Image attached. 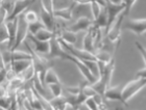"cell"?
<instances>
[{
	"label": "cell",
	"mask_w": 146,
	"mask_h": 110,
	"mask_svg": "<svg viewBox=\"0 0 146 110\" xmlns=\"http://www.w3.org/2000/svg\"><path fill=\"white\" fill-rule=\"evenodd\" d=\"M121 90H122V87L120 85L112 86V87L109 86L107 88V90L104 92V98L106 99V100H111V101H119L123 104Z\"/></svg>",
	"instance_id": "12"
},
{
	"label": "cell",
	"mask_w": 146,
	"mask_h": 110,
	"mask_svg": "<svg viewBox=\"0 0 146 110\" xmlns=\"http://www.w3.org/2000/svg\"><path fill=\"white\" fill-rule=\"evenodd\" d=\"M90 10H91V14H92V20H95V19L97 18L98 16H99V14L101 12V9H102V7H101L99 4H97V3L95 2H91L90 4Z\"/></svg>",
	"instance_id": "30"
},
{
	"label": "cell",
	"mask_w": 146,
	"mask_h": 110,
	"mask_svg": "<svg viewBox=\"0 0 146 110\" xmlns=\"http://www.w3.org/2000/svg\"><path fill=\"white\" fill-rule=\"evenodd\" d=\"M66 60H70L71 62H73V64H75L76 67H77V69L79 70V72L82 73V75L85 77V79L87 80V82H88L89 84H93V83H95L96 81H97V78L93 76V74L90 72V70L86 67L85 64H84L80 59L74 57V56H72V55L69 54V53L67 52V55H66Z\"/></svg>",
	"instance_id": "5"
},
{
	"label": "cell",
	"mask_w": 146,
	"mask_h": 110,
	"mask_svg": "<svg viewBox=\"0 0 146 110\" xmlns=\"http://www.w3.org/2000/svg\"><path fill=\"white\" fill-rule=\"evenodd\" d=\"M23 59H33L31 53H26L24 51H20L18 49L12 51V61L23 60Z\"/></svg>",
	"instance_id": "23"
},
{
	"label": "cell",
	"mask_w": 146,
	"mask_h": 110,
	"mask_svg": "<svg viewBox=\"0 0 146 110\" xmlns=\"http://www.w3.org/2000/svg\"><path fill=\"white\" fill-rule=\"evenodd\" d=\"M50 92L53 98L56 97H61L63 95V84L62 83H53V84H49L48 85Z\"/></svg>",
	"instance_id": "27"
},
{
	"label": "cell",
	"mask_w": 146,
	"mask_h": 110,
	"mask_svg": "<svg viewBox=\"0 0 146 110\" xmlns=\"http://www.w3.org/2000/svg\"><path fill=\"white\" fill-rule=\"evenodd\" d=\"M7 96V92H6V86L3 84L0 85V97H6Z\"/></svg>",
	"instance_id": "38"
},
{
	"label": "cell",
	"mask_w": 146,
	"mask_h": 110,
	"mask_svg": "<svg viewBox=\"0 0 146 110\" xmlns=\"http://www.w3.org/2000/svg\"><path fill=\"white\" fill-rule=\"evenodd\" d=\"M19 76L21 77L22 79L24 80V81H31V80L34 79L35 77V67H34V64L31 62V64L29 67L24 71V72H22Z\"/></svg>",
	"instance_id": "26"
},
{
	"label": "cell",
	"mask_w": 146,
	"mask_h": 110,
	"mask_svg": "<svg viewBox=\"0 0 146 110\" xmlns=\"http://www.w3.org/2000/svg\"><path fill=\"white\" fill-rule=\"evenodd\" d=\"M51 107L53 110H66L68 106L67 100L64 96L62 95L61 97H56V98H52L48 100Z\"/></svg>",
	"instance_id": "17"
},
{
	"label": "cell",
	"mask_w": 146,
	"mask_h": 110,
	"mask_svg": "<svg viewBox=\"0 0 146 110\" xmlns=\"http://www.w3.org/2000/svg\"><path fill=\"white\" fill-rule=\"evenodd\" d=\"M26 39H28L31 43L34 44V48H31V49L34 50L35 52L39 53V54H43V55L48 54V52H49V42L39 41L38 39H36L34 35H31V34H29V33L27 34V37H26Z\"/></svg>",
	"instance_id": "11"
},
{
	"label": "cell",
	"mask_w": 146,
	"mask_h": 110,
	"mask_svg": "<svg viewBox=\"0 0 146 110\" xmlns=\"http://www.w3.org/2000/svg\"><path fill=\"white\" fill-rule=\"evenodd\" d=\"M136 78H146V67H143L142 70L138 71Z\"/></svg>",
	"instance_id": "37"
},
{
	"label": "cell",
	"mask_w": 146,
	"mask_h": 110,
	"mask_svg": "<svg viewBox=\"0 0 146 110\" xmlns=\"http://www.w3.org/2000/svg\"><path fill=\"white\" fill-rule=\"evenodd\" d=\"M5 73L6 69H0V85L3 84V82H5Z\"/></svg>",
	"instance_id": "36"
},
{
	"label": "cell",
	"mask_w": 146,
	"mask_h": 110,
	"mask_svg": "<svg viewBox=\"0 0 146 110\" xmlns=\"http://www.w3.org/2000/svg\"><path fill=\"white\" fill-rule=\"evenodd\" d=\"M28 34V24L23 18V14L18 16V24H17V33H16L15 43L12 47V51L18 49L22 43H24Z\"/></svg>",
	"instance_id": "3"
},
{
	"label": "cell",
	"mask_w": 146,
	"mask_h": 110,
	"mask_svg": "<svg viewBox=\"0 0 146 110\" xmlns=\"http://www.w3.org/2000/svg\"><path fill=\"white\" fill-rule=\"evenodd\" d=\"M75 2H73L72 5L67 7H61V9H54L53 10V18H58L64 21H70L72 19V10Z\"/></svg>",
	"instance_id": "14"
},
{
	"label": "cell",
	"mask_w": 146,
	"mask_h": 110,
	"mask_svg": "<svg viewBox=\"0 0 146 110\" xmlns=\"http://www.w3.org/2000/svg\"><path fill=\"white\" fill-rule=\"evenodd\" d=\"M33 4L31 0H15L14 2V6H13V10L7 17L6 21L13 20V19L17 18L18 16L22 15L25 10H27V9Z\"/></svg>",
	"instance_id": "9"
},
{
	"label": "cell",
	"mask_w": 146,
	"mask_h": 110,
	"mask_svg": "<svg viewBox=\"0 0 146 110\" xmlns=\"http://www.w3.org/2000/svg\"><path fill=\"white\" fill-rule=\"evenodd\" d=\"M67 52L62 48L61 44L58 43V35L55 34L51 40L49 41V52L47 54L48 58H62L66 59Z\"/></svg>",
	"instance_id": "7"
},
{
	"label": "cell",
	"mask_w": 146,
	"mask_h": 110,
	"mask_svg": "<svg viewBox=\"0 0 146 110\" xmlns=\"http://www.w3.org/2000/svg\"><path fill=\"white\" fill-rule=\"evenodd\" d=\"M94 56L96 61H100V62H104L106 64H108L109 62H111L114 59L111 52H109L108 50H104V49L96 50L94 53Z\"/></svg>",
	"instance_id": "18"
},
{
	"label": "cell",
	"mask_w": 146,
	"mask_h": 110,
	"mask_svg": "<svg viewBox=\"0 0 146 110\" xmlns=\"http://www.w3.org/2000/svg\"><path fill=\"white\" fill-rule=\"evenodd\" d=\"M17 24H18V17L13 19V20H9V21H5L6 29H7V32H9V41H7V44H9V47L11 50H12V47L16 40Z\"/></svg>",
	"instance_id": "13"
},
{
	"label": "cell",
	"mask_w": 146,
	"mask_h": 110,
	"mask_svg": "<svg viewBox=\"0 0 146 110\" xmlns=\"http://www.w3.org/2000/svg\"><path fill=\"white\" fill-rule=\"evenodd\" d=\"M9 41V32L6 29L5 22L0 24V44Z\"/></svg>",
	"instance_id": "31"
},
{
	"label": "cell",
	"mask_w": 146,
	"mask_h": 110,
	"mask_svg": "<svg viewBox=\"0 0 146 110\" xmlns=\"http://www.w3.org/2000/svg\"><path fill=\"white\" fill-rule=\"evenodd\" d=\"M33 62V59H23V60H16L12 61L11 69L15 72L17 75H20L22 72H24Z\"/></svg>",
	"instance_id": "15"
},
{
	"label": "cell",
	"mask_w": 146,
	"mask_h": 110,
	"mask_svg": "<svg viewBox=\"0 0 146 110\" xmlns=\"http://www.w3.org/2000/svg\"><path fill=\"white\" fill-rule=\"evenodd\" d=\"M84 104H85L86 106L88 107L89 110H98L97 105H96L95 101L93 100V98H88L85 101V103H84Z\"/></svg>",
	"instance_id": "33"
},
{
	"label": "cell",
	"mask_w": 146,
	"mask_h": 110,
	"mask_svg": "<svg viewBox=\"0 0 146 110\" xmlns=\"http://www.w3.org/2000/svg\"><path fill=\"white\" fill-rule=\"evenodd\" d=\"M107 23H108V16H107L106 7H104V9H101V12L99 14V16H98L97 18L95 19V20H93V24L92 25L97 28H100V29H102V28L106 29Z\"/></svg>",
	"instance_id": "19"
},
{
	"label": "cell",
	"mask_w": 146,
	"mask_h": 110,
	"mask_svg": "<svg viewBox=\"0 0 146 110\" xmlns=\"http://www.w3.org/2000/svg\"><path fill=\"white\" fill-rule=\"evenodd\" d=\"M75 110H78V109H75Z\"/></svg>",
	"instance_id": "40"
},
{
	"label": "cell",
	"mask_w": 146,
	"mask_h": 110,
	"mask_svg": "<svg viewBox=\"0 0 146 110\" xmlns=\"http://www.w3.org/2000/svg\"><path fill=\"white\" fill-rule=\"evenodd\" d=\"M135 45H136V47H137V49L141 52L142 58H143V62H144V64H146V56H145L146 52H145V48H144V47L142 46V45H141V44L139 43V42H136V43H135Z\"/></svg>",
	"instance_id": "35"
},
{
	"label": "cell",
	"mask_w": 146,
	"mask_h": 110,
	"mask_svg": "<svg viewBox=\"0 0 146 110\" xmlns=\"http://www.w3.org/2000/svg\"><path fill=\"white\" fill-rule=\"evenodd\" d=\"M146 85V78H135L131 82L126 83L121 90L122 100H123V105L127 106V103L129 100L133 99V97L137 95L141 89L144 88Z\"/></svg>",
	"instance_id": "1"
},
{
	"label": "cell",
	"mask_w": 146,
	"mask_h": 110,
	"mask_svg": "<svg viewBox=\"0 0 146 110\" xmlns=\"http://www.w3.org/2000/svg\"><path fill=\"white\" fill-rule=\"evenodd\" d=\"M55 34L63 42L70 44V45H74L76 43V41H77V35H76L75 32H72V31L68 30V29H63L60 32H55Z\"/></svg>",
	"instance_id": "16"
},
{
	"label": "cell",
	"mask_w": 146,
	"mask_h": 110,
	"mask_svg": "<svg viewBox=\"0 0 146 110\" xmlns=\"http://www.w3.org/2000/svg\"><path fill=\"white\" fill-rule=\"evenodd\" d=\"M40 21L42 22V24L44 25V27L49 31H52V32H54L56 31V25H55V22H54V18H53V16L50 15L49 12H47L44 9L41 7V12H40Z\"/></svg>",
	"instance_id": "10"
},
{
	"label": "cell",
	"mask_w": 146,
	"mask_h": 110,
	"mask_svg": "<svg viewBox=\"0 0 146 110\" xmlns=\"http://www.w3.org/2000/svg\"><path fill=\"white\" fill-rule=\"evenodd\" d=\"M92 24H93V20L92 19L88 18L87 16H80L76 20V22H74L72 25H70L66 29L77 33L79 31H88L89 28L92 26Z\"/></svg>",
	"instance_id": "8"
},
{
	"label": "cell",
	"mask_w": 146,
	"mask_h": 110,
	"mask_svg": "<svg viewBox=\"0 0 146 110\" xmlns=\"http://www.w3.org/2000/svg\"><path fill=\"white\" fill-rule=\"evenodd\" d=\"M18 75L14 72V71L9 67V69H7L6 70V73H5V82H9V81H11V80H13L15 77H17Z\"/></svg>",
	"instance_id": "34"
},
{
	"label": "cell",
	"mask_w": 146,
	"mask_h": 110,
	"mask_svg": "<svg viewBox=\"0 0 146 110\" xmlns=\"http://www.w3.org/2000/svg\"><path fill=\"white\" fill-rule=\"evenodd\" d=\"M54 35H55L54 32L47 30L46 28H43V29H41V30L38 31L34 37H36V39H38L39 41H43V42H49V41L51 40Z\"/></svg>",
	"instance_id": "22"
},
{
	"label": "cell",
	"mask_w": 146,
	"mask_h": 110,
	"mask_svg": "<svg viewBox=\"0 0 146 110\" xmlns=\"http://www.w3.org/2000/svg\"><path fill=\"white\" fill-rule=\"evenodd\" d=\"M82 49L85 51H88V52L94 54L95 53V46H94V42H93V39H92V35L90 32H87V34L84 37V42H82Z\"/></svg>",
	"instance_id": "21"
},
{
	"label": "cell",
	"mask_w": 146,
	"mask_h": 110,
	"mask_svg": "<svg viewBox=\"0 0 146 110\" xmlns=\"http://www.w3.org/2000/svg\"><path fill=\"white\" fill-rule=\"evenodd\" d=\"M41 7L44 9L47 12L53 16L54 10V0H41Z\"/></svg>",
	"instance_id": "28"
},
{
	"label": "cell",
	"mask_w": 146,
	"mask_h": 110,
	"mask_svg": "<svg viewBox=\"0 0 146 110\" xmlns=\"http://www.w3.org/2000/svg\"><path fill=\"white\" fill-rule=\"evenodd\" d=\"M53 83H62L60 78H58V74L55 73V71L50 67L47 70L44 77V84L45 85H49V84H53Z\"/></svg>",
	"instance_id": "20"
},
{
	"label": "cell",
	"mask_w": 146,
	"mask_h": 110,
	"mask_svg": "<svg viewBox=\"0 0 146 110\" xmlns=\"http://www.w3.org/2000/svg\"><path fill=\"white\" fill-rule=\"evenodd\" d=\"M125 18L124 12H122L118 16V18L116 19V21L113 23V25L110 27L109 31L106 34V37L108 39L110 43L117 44V46L120 43V39H121V31H122V23Z\"/></svg>",
	"instance_id": "2"
},
{
	"label": "cell",
	"mask_w": 146,
	"mask_h": 110,
	"mask_svg": "<svg viewBox=\"0 0 146 110\" xmlns=\"http://www.w3.org/2000/svg\"><path fill=\"white\" fill-rule=\"evenodd\" d=\"M79 87H80V92L85 96L86 98H92V97H94V96L97 94V92L94 90V88L92 87L91 84H89L88 82L82 84Z\"/></svg>",
	"instance_id": "24"
},
{
	"label": "cell",
	"mask_w": 146,
	"mask_h": 110,
	"mask_svg": "<svg viewBox=\"0 0 146 110\" xmlns=\"http://www.w3.org/2000/svg\"><path fill=\"white\" fill-rule=\"evenodd\" d=\"M23 18H24L25 21L27 22V24L35 23V22L40 20L38 14H36L35 10H31V9H27V10H25V12H23Z\"/></svg>",
	"instance_id": "25"
},
{
	"label": "cell",
	"mask_w": 146,
	"mask_h": 110,
	"mask_svg": "<svg viewBox=\"0 0 146 110\" xmlns=\"http://www.w3.org/2000/svg\"><path fill=\"white\" fill-rule=\"evenodd\" d=\"M125 9L124 3L122 4H112V3L108 2L107 6H106V10H107V16H108V23L107 27H106V34L109 31L110 27L113 25V23L116 21V19L118 18V16L121 14Z\"/></svg>",
	"instance_id": "4"
},
{
	"label": "cell",
	"mask_w": 146,
	"mask_h": 110,
	"mask_svg": "<svg viewBox=\"0 0 146 110\" xmlns=\"http://www.w3.org/2000/svg\"><path fill=\"white\" fill-rule=\"evenodd\" d=\"M107 1L112 4H122L123 3V0H107Z\"/></svg>",
	"instance_id": "39"
},
{
	"label": "cell",
	"mask_w": 146,
	"mask_h": 110,
	"mask_svg": "<svg viewBox=\"0 0 146 110\" xmlns=\"http://www.w3.org/2000/svg\"><path fill=\"white\" fill-rule=\"evenodd\" d=\"M136 1H137V0H123V3H124V5H125V9H124V10H123V12H124L125 17L129 14V12H131V9H133V6H134V4L136 3Z\"/></svg>",
	"instance_id": "32"
},
{
	"label": "cell",
	"mask_w": 146,
	"mask_h": 110,
	"mask_svg": "<svg viewBox=\"0 0 146 110\" xmlns=\"http://www.w3.org/2000/svg\"><path fill=\"white\" fill-rule=\"evenodd\" d=\"M43 28H45V27H44V25L42 24V22L39 20V21L35 22V23L28 24V33L31 34V35H35L38 31L43 29Z\"/></svg>",
	"instance_id": "29"
},
{
	"label": "cell",
	"mask_w": 146,
	"mask_h": 110,
	"mask_svg": "<svg viewBox=\"0 0 146 110\" xmlns=\"http://www.w3.org/2000/svg\"><path fill=\"white\" fill-rule=\"evenodd\" d=\"M123 29L125 30H129L134 32L137 35H142L145 32L146 29V20L145 19H131L128 20L124 25H123Z\"/></svg>",
	"instance_id": "6"
}]
</instances>
